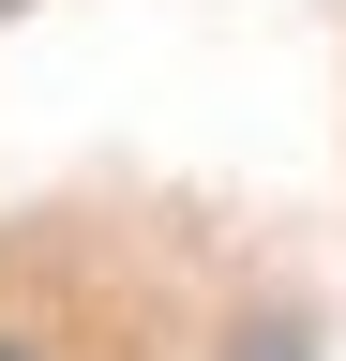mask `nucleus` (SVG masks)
<instances>
[{
  "mask_svg": "<svg viewBox=\"0 0 346 361\" xmlns=\"http://www.w3.org/2000/svg\"><path fill=\"white\" fill-rule=\"evenodd\" d=\"M0 361H16V346H0Z\"/></svg>",
  "mask_w": 346,
  "mask_h": 361,
  "instance_id": "obj_1",
  "label": "nucleus"
}]
</instances>
